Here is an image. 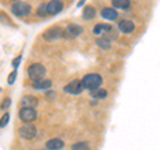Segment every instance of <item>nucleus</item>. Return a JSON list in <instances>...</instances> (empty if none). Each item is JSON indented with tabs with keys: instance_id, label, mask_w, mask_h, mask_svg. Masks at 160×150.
<instances>
[{
	"instance_id": "0eeeda50",
	"label": "nucleus",
	"mask_w": 160,
	"mask_h": 150,
	"mask_svg": "<svg viewBox=\"0 0 160 150\" xmlns=\"http://www.w3.org/2000/svg\"><path fill=\"white\" fill-rule=\"evenodd\" d=\"M62 36H63V28H60V27H52V28H49L47 32L43 34V38L48 42H53Z\"/></svg>"
},
{
	"instance_id": "b1692460",
	"label": "nucleus",
	"mask_w": 160,
	"mask_h": 150,
	"mask_svg": "<svg viewBox=\"0 0 160 150\" xmlns=\"http://www.w3.org/2000/svg\"><path fill=\"white\" fill-rule=\"evenodd\" d=\"M9 104H11V99L7 98L6 101H3V103H2V106H0V107H2L3 110H6V109H8V107H9Z\"/></svg>"
},
{
	"instance_id": "aec40b11",
	"label": "nucleus",
	"mask_w": 160,
	"mask_h": 150,
	"mask_svg": "<svg viewBox=\"0 0 160 150\" xmlns=\"http://www.w3.org/2000/svg\"><path fill=\"white\" fill-rule=\"evenodd\" d=\"M38 15L39 16H42V18H44V16H47V4H42V6L39 7V9H38Z\"/></svg>"
},
{
	"instance_id": "423d86ee",
	"label": "nucleus",
	"mask_w": 160,
	"mask_h": 150,
	"mask_svg": "<svg viewBox=\"0 0 160 150\" xmlns=\"http://www.w3.org/2000/svg\"><path fill=\"white\" fill-rule=\"evenodd\" d=\"M80 34H83V28L78 26V24H71V26H68L66 29H63V36L67 39H73V38L79 36Z\"/></svg>"
},
{
	"instance_id": "2eb2a0df",
	"label": "nucleus",
	"mask_w": 160,
	"mask_h": 150,
	"mask_svg": "<svg viewBox=\"0 0 160 150\" xmlns=\"http://www.w3.org/2000/svg\"><path fill=\"white\" fill-rule=\"evenodd\" d=\"M95 15H96V9L91 6H88L83 9V18L86 19V20H91V19L95 18Z\"/></svg>"
},
{
	"instance_id": "a211bd4d",
	"label": "nucleus",
	"mask_w": 160,
	"mask_h": 150,
	"mask_svg": "<svg viewBox=\"0 0 160 150\" xmlns=\"http://www.w3.org/2000/svg\"><path fill=\"white\" fill-rule=\"evenodd\" d=\"M91 91H92V97L96 98V99H104L107 97V91H106V90L95 88V90H91Z\"/></svg>"
},
{
	"instance_id": "ddd939ff",
	"label": "nucleus",
	"mask_w": 160,
	"mask_h": 150,
	"mask_svg": "<svg viewBox=\"0 0 160 150\" xmlns=\"http://www.w3.org/2000/svg\"><path fill=\"white\" fill-rule=\"evenodd\" d=\"M51 81H43L42 79H38V81H33V87L38 88V90H46L51 87Z\"/></svg>"
},
{
	"instance_id": "6e6552de",
	"label": "nucleus",
	"mask_w": 160,
	"mask_h": 150,
	"mask_svg": "<svg viewBox=\"0 0 160 150\" xmlns=\"http://www.w3.org/2000/svg\"><path fill=\"white\" fill-rule=\"evenodd\" d=\"M64 91L66 93H69V94H80L83 91V86H82V82L79 81V79H75V81H72L69 84H67L66 87H64Z\"/></svg>"
},
{
	"instance_id": "f8f14e48",
	"label": "nucleus",
	"mask_w": 160,
	"mask_h": 150,
	"mask_svg": "<svg viewBox=\"0 0 160 150\" xmlns=\"http://www.w3.org/2000/svg\"><path fill=\"white\" fill-rule=\"evenodd\" d=\"M102 16L107 20H115L118 18V12L116 9H112V8H104L102 11Z\"/></svg>"
},
{
	"instance_id": "20e7f679",
	"label": "nucleus",
	"mask_w": 160,
	"mask_h": 150,
	"mask_svg": "<svg viewBox=\"0 0 160 150\" xmlns=\"http://www.w3.org/2000/svg\"><path fill=\"white\" fill-rule=\"evenodd\" d=\"M19 117H20V119H22V121H24V122H33L35 119H36L38 114H36V111H35L33 107H27V106H24L22 110H20Z\"/></svg>"
},
{
	"instance_id": "a878e982",
	"label": "nucleus",
	"mask_w": 160,
	"mask_h": 150,
	"mask_svg": "<svg viewBox=\"0 0 160 150\" xmlns=\"http://www.w3.org/2000/svg\"><path fill=\"white\" fill-rule=\"evenodd\" d=\"M0 91H2V90H0Z\"/></svg>"
},
{
	"instance_id": "4be33fe9",
	"label": "nucleus",
	"mask_w": 160,
	"mask_h": 150,
	"mask_svg": "<svg viewBox=\"0 0 160 150\" xmlns=\"http://www.w3.org/2000/svg\"><path fill=\"white\" fill-rule=\"evenodd\" d=\"M72 149H88V143H84V142H79V143H75Z\"/></svg>"
},
{
	"instance_id": "9b49d317",
	"label": "nucleus",
	"mask_w": 160,
	"mask_h": 150,
	"mask_svg": "<svg viewBox=\"0 0 160 150\" xmlns=\"http://www.w3.org/2000/svg\"><path fill=\"white\" fill-rule=\"evenodd\" d=\"M119 29L124 34H129L135 29V24L131 20H123V22L119 23Z\"/></svg>"
},
{
	"instance_id": "5701e85b",
	"label": "nucleus",
	"mask_w": 160,
	"mask_h": 150,
	"mask_svg": "<svg viewBox=\"0 0 160 150\" xmlns=\"http://www.w3.org/2000/svg\"><path fill=\"white\" fill-rule=\"evenodd\" d=\"M16 75H18L16 71H12V72H11V75H9V78H8V83H9V84H12V83L15 82V79H16Z\"/></svg>"
},
{
	"instance_id": "1a4fd4ad",
	"label": "nucleus",
	"mask_w": 160,
	"mask_h": 150,
	"mask_svg": "<svg viewBox=\"0 0 160 150\" xmlns=\"http://www.w3.org/2000/svg\"><path fill=\"white\" fill-rule=\"evenodd\" d=\"M63 7H64L63 2H60V0H52V2H49L47 4V13L48 15H56L62 11Z\"/></svg>"
},
{
	"instance_id": "39448f33",
	"label": "nucleus",
	"mask_w": 160,
	"mask_h": 150,
	"mask_svg": "<svg viewBox=\"0 0 160 150\" xmlns=\"http://www.w3.org/2000/svg\"><path fill=\"white\" fill-rule=\"evenodd\" d=\"M19 134H20V137L24 139H32L36 136V127L32 126V125H28V122H27L26 125H23V126L20 127Z\"/></svg>"
},
{
	"instance_id": "7ed1b4c3",
	"label": "nucleus",
	"mask_w": 160,
	"mask_h": 150,
	"mask_svg": "<svg viewBox=\"0 0 160 150\" xmlns=\"http://www.w3.org/2000/svg\"><path fill=\"white\" fill-rule=\"evenodd\" d=\"M12 12L16 15L19 18H24V16H28L31 13V6L27 3H16L12 6Z\"/></svg>"
},
{
	"instance_id": "f257e3e1",
	"label": "nucleus",
	"mask_w": 160,
	"mask_h": 150,
	"mask_svg": "<svg viewBox=\"0 0 160 150\" xmlns=\"http://www.w3.org/2000/svg\"><path fill=\"white\" fill-rule=\"evenodd\" d=\"M102 83H103V78L99 74H88L82 79V86L83 88H87V90L99 88Z\"/></svg>"
},
{
	"instance_id": "412c9836",
	"label": "nucleus",
	"mask_w": 160,
	"mask_h": 150,
	"mask_svg": "<svg viewBox=\"0 0 160 150\" xmlns=\"http://www.w3.org/2000/svg\"><path fill=\"white\" fill-rule=\"evenodd\" d=\"M8 122H9V114L6 113V114H4V115L2 117V119H0V127H6Z\"/></svg>"
},
{
	"instance_id": "9d476101",
	"label": "nucleus",
	"mask_w": 160,
	"mask_h": 150,
	"mask_svg": "<svg viewBox=\"0 0 160 150\" xmlns=\"http://www.w3.org/2000/svg\"><path fill=\"white\" fill-rule=\"evenodd\" d=\"M46 147L49 150H59V149L64 147V142L59 138H53V139H49V141L46 143Z\"/></svg>"
},
{
	"instance_id": "f03ea898",
	"label": "nucleus",
	"mask_w": 160,
	"mask_h": 150,
	"mask_svg": "<svg viewBox=\"0 0 160 150\" xmlns=\"http://www.w3.org/2000/svg\"><path fill=\"white\" fill-rule=\"evenodd\" d=\"M44 75H46V67H44L42 63H33L32 66H29L28 77L31 78L32 81L42 79V78H44Z\"/></svg>"
},
{
	"instance_id": "393cba45",
	"label": "nucleus",
	"mask_w": 160,
	"mask_h": 150,
	"mask_svg": "<svg viewBox=\"0 0 160 150\" xmlns=\"http://www.w3.org/2000/svg\"><path fill=\"white\" fill-rule=\"evenodd\" d=\"M20 61H22V56H18L16 59H13V62H12V66H13L15 68H16V67L19 66V64H20Z\"/></svg>"
},
{
	"instance_id": "4468645a",
	"label": "nucleus",
	"mask_w": 160,
	"mask_h": 150,
	"mask_svg": "<svg viewBox=\"0 0 160 150\" xmlns=\"http://www.w3.org/2000/svg\"><path fill=\"white\" fill-rule=\"evenodd\" d=\"M38 104V99L32 97V95H27L22 99V106H27V107H35Z\"/></svg>"
},
{
	"instance_id": "bb28decb",
	"label": "nucleus",
	"mask_w": 160,
	"mask_h": 150,
	"mask_svg": "<svg viewBox=\"0 0 160 150\" xmlns=\"http://www.w3.org/2000/svg\"><path fill=\"white\" fill-rule=\"evenodd\" d=\"M15 2H16V0H15Z\"/></svg>"
},
{
	"instance_id": "dca6fc26",
	"label": "nucleus",
	"mask_w": 160,
	"mask_h": 150,
	"mask_svg": "<svg viewBox=\"0 0 160 150\" xmlns=\"http://www.w3.org/2000/svg\"><path fill=\"white\" fill-rule=\"evenodd\" d=\"M112 6L116 8H122V9H127L131 6L129 0H112Z\"/></svg>"
},
{
	"instance_id": "6ab92c4d",
	"label": "nucleus",
	"mask_w": 160,
	"mask_h": 150,
	"mask_svg": "<svg viewBox=\"0 0 160 150\" xmlns=\"http://www.w3.org/2000/svg\"><path fill=\"white\" fill-rule=\"evenodd\" d=\"M98 44L102 48H106V50H108L109 47H111V42H109V39H107V38H102V39H98Z\"/></svg>"
},
{
	"instance_id": "f3484780",
	"label": "nucleus",
	"mask_w": 160,
	"mask_h": 150,
	"mask_svg": "<svg viewBox=\"0 0 160 150\" xmlns=\"http://www.w3.org/2000/svg\"><path fill=\"white\" fill-rule=\"evenodd\" d=\"M109 28H111V26H109V24H103V23H100V24H96V26H95V28H93V34H96V35H99V34H104L106 31H108Z\"/></svg>"
}]
</instances>
